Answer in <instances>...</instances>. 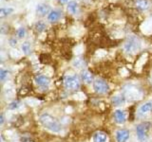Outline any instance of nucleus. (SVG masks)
I'll use <instances>...</instances> for the list:
<instances>
[{"instance_id": "1", "label": "nucleus", "mask_w": 152, "mask_h": 142, "mask_svg": "<svg viewBox=\"0 0 152 142\" xmlns=\"http://www.w3.org/2000/svg\"><path fill=\"white\" fill-rule=\"evenodd\" d=\"M40 122L45 128H47L48 130H50L51 132L58 133L62 129L60 122L55 117L50 115V114H43V115H41Z\"/></svg>"}, {"instance_id": "2", "label": "nucleus", "mask_w": 152, "mask_h": 142, "mask_svg": "<svg viewBox=\"0 0 152 142\" xmlns=\"http://www.w3.org/2000/svg\"><path fill=\"white\" fill-rule=\"evenodd\" d=\"M141 49V42L139 40V38H137L136 36H131L126 40V42L124 45V49L126 53L129 54H134L138 50H140Z\"/></svg>"}, {"instance_id": "3", "label": "nucleus", "mask_w": 152, "mask_h": 142, "mask_svg": "<svg viewBox=\"0 0 152 142\" xmlns=\"http://www.w3.org/2000/svg\"><path fill=\"white\" fill-rule=\"evenodd\" d=\"M151 124L149 122H144L141 123L137 126L136 128V133H137V136L138 139L140 141H145L147 139V136H148V131L150 129Z\"/></svg>"}, {"instance_id": "4", "label": "nucleus", "mask_w": 152, "mask_h": 142, "mask_svg": "<svg viewBox=\"0 0 152 142\" xmlns=\"http://www.w3.org/2000/svg\"><path fill=\"white\" fill-rule=\"evenodd\" d=\"M64 85L68 90L73 91V90L79 89L80 83H79V80H78L76 76L69 75V76H66L65 79H64Z\"/></svg>"}, {"instance_id": "5", "label": "nucleus", "mask_w": 152, "mask_h": 142, "mask_svg": "<svg viewBox=\"0 0 152 142\" xmlns=\"http://www.w3.org/2000/svg\"><path fill=\"white\" fill-rule=\"evenodd\" d=\"M93 89L95 92H97L99 94H106L108 92L109 86L106 80L98 79L93 82Z\"/></svg>"}, {"instance_id": "6", "label": "nucleus", "mask_w": 152, "mask_h": 142, "mask_svg": "<svg viewBox=\"0 0 152 142\" xmlns=\"http://www.w3.org/2000/svg\"><path fill=\"white\" fill-rule=\"evenodd\" d=\"M128 138H129V131L121 129L116 132V139L118 142H126Z\"/></svg>"}, {"instance_id": "7", "label": "nucleus", "mask_w": 152, "mask_h": 142, "mask_svg": "<svg viewBox=\"0 0 152 142\" xmlns=\"http://www.w3.org/2000/svg\"><path fill=\"white\" fill-rule=\"evenodd\" d=\"M50 11V7L48 4H39L36 7V13L40 16H45Z\"/></svg>"}, {"instance_id": "8", "label": "nucleus", "mask_w": 152, "mask_h": 142, "mask_svg": "<svg viewBox=\"0 0 152 142\" xmlns=\"http://www.w3.org/2000/svg\"><path fill=\"white\" fill-rule=\"evenodd\" d=\"M114 118L118 124H124L126 120V114L123 110H116L114 112Z\"/></svg>"}, {"instance_id": "9", "label": "nucleus", "mask_w": 152, "mask_h": 142, "mask_svg": "<svg viewBox=\"0 0 152 142\" xmlns=\"http://www.w3.org/2000/svg\"><path fill=\"white\" fill-rule=\"evenodd\" d=\"M35 83L40 87H47L50 84V79L44 75H39L35 78Z\"/></svg>"}, {"instance_id": "10", "label": "nucleus", "mask_w": 152, "mask_h": 142, "mask_svg": "<svg viewBox=\"0 0 152 142\" xmlns=\"http://www.w3.org/2000/svg\"><path fill=\"white\" fill-rule=\"evenodd\" d=\"M61 15H62V12L60 11H58V9H53V11H51L49 13L48 19H49V21L50 22H56L60 19Z\"/></svg>"}, {"instance_id": "11", "label": "nucleus", "mask_w": 152, "mask_h": 142, "mask_svg": "<svg viewBox=\"0 0 152 142\" xmlns=\"http://www.w3.org/2000/svg\"><path fill=\"white\" fill-rule=\"evenodd\" d=\"M135 6L141 11H145L149 8V1L148 0H135Z\"/></svg>"}, {"instance_id": "12", "label": "nucleus", "mask_w": 152, "mask_h": 142, "mask_svg": "<svg viewBox=\"0 0 152 142\" xmlns=\"http://www.w3.org/2000/svg\"><path fill=\"white\" fill-rule=\"evenodd\" d=\"M81 79H82L85 83H90L91 82H93V75L90 73L88 70H83L82 72H81Z\"/></svg>"}, {"instance_id": "13", "label": "nucleus", "mask_w": 152, "mask_h": 142, "mask_svg": "<svg viewBox=\"0 0 152 142\" xmlns=\"http://www.w3.org/2000/svg\"><path fill=\"white\" fill-rule=\"evenodd\" d=\"M107 135L104 132H97L93 135V142H106Z\"/></svg>"}, {"instance_id": "14", "label": "nucleus", "mask_w": 152, "mask_h": 142, "mask_svg": "<svg viewBox=\"0 0 152 142\" xmlns=\"http://www.w3.org/2000/svg\"><path fill=\"white\" fill-rule=\"evenodd\" d=\"M151 110H152V102H150V101L144 103L139 109L140 114H142V115H145V114L149 113Z\"/></svg>"}, {"instance_id": "15", "label": "nucleus", "mask_w": 152, "mask_h": 142, "mask_svg": "<svg viewBox=\"0 0 152 142\" xmlns=\"http://www.w3.org/2000/svg\"><path fill=\"white\" fill-rule=\"evenodd\" d=\"M77 9H78V4L75 1H69L68 4V9L71 13H76L77 12Z\"/></svg>"}, {"instance_id": "16", "label": "nucleus", "mask_w": 152, "mask_h": 142, "mask_svg": "<svg viewBox=\"0 0 152 142\" xmlns=\"http://www.w3.org/2000/svg\"><path fill=\"white\" fill-rule=\"evenodd\" d=\"M125 102V98L123 96H115L112 99V103L114 105H121Z\"/></svg>"}, {"instance_id": "17", "label": "nucleus", "mask_w": 152, "mask_h": 142, "mask_svg": "<svg viewBox=\"0 0 152 142\" xmlns=\"http://www.w3.org/2000/svg\"><path fill=\"white\" fill-rule=\"evenodd\" d=\"M73 65L75 66V67H77V68H82L86 65V63H85V61L83 59L78 58V59H76L73 62Z\"/></svg>"}, {"instance_id": "18", "label": "nucleus", "mask_w": 152, "mask_h": 142, "mask_svg": "<svg viewBox=\"0 0 152 142\" xmlns=\"http://www.w3.org/2000/svg\"><path fill=\"white\" fill-rule=\"evenodd\" d=\"M13 12V9L12 8H2L0 9V17H4L8 15V14L12 13Z\"/></svg>"}, {"instance_id": "19", "label": "nucleus", "mask_w": 152, "mask_h": 142, "mask_svg": "<svg viewBox=\"0 0 152 142\" xmlns=\"http://www.w3.org/2000/svg\"><path fill=\"white\" fill-rule=\"evenodd\" d=\"M22 50L23 52L25 54H30L31 53V45H30V43L28 42H25V43H23V45H22Z\"/></svg>"}, {"instance_id": "20", "label": "nucleus", "mask_w": 152, "mask_h": 142, "mask_svg": "<svg viewBox=\"0 0 152 142\" xmlns=\"http://www.w3.org/2000/svg\"><path fill=\"white\" fill-rule=\"evenodd\" d=\"M35 28H36V30L37 31H39V32H41V31H43L46 28V25H45V23L44 22H38V23H36V25H35Z\"/></svg>"}, {"instance_id": "21", "label": "nucleus", "mask_w": 152, "mask_h": 142, "mask_svg": "<svg viewBox=\"0 0 152 142\" xmlns=\"http://www.w3.org/2000/svg\"><path fill=\"white\" fill-rule=\"evenodd\" d=\"M8 71L7 70H4V69H1L0 70V80H4L5 79H6V77L8 76Z\"/></svg>"}, {"instance_id": "22", "label": "nucleus", "mask_w": 152, "mask_h": 142, "mask_svg": "<svg viewBox=\"0 0 152 142\" xmlns=\"http://www.w3.org/2000/svg\"><path fill=\"white\" fill-rule=\"evenodd\" d=\"M25 33H26L25 28H20L18 30V31H17V35H18L19 38H23L24 36H25Z\"/></svg>"}, {"instance_id": "23", "label": "nucleus", "mask_w": 152, "mask_h": 142, "mask_svg": "<svg viewBox=\"0 0 152 142\" xmlns=\"http://www.w3.org/2000/svg\"><path fill=\"white\" fill-rule=\"evenodd\" d=\"M19 101H13V102H12L11 104L9 105V109H12V110H13V109H15V108H17L18 106H19Z\"/></svg>"}, {"instance_id": "24", "label": "nucleus", "mask_w": 152, "mask_h": 142, "mask_svg": "<svg viewBox=\"0 0 152 142\" xmlns=\"http://www.w3.org/2000/svg\"><path fill=\"white\" fill-rule=\"evenodd\" d=\"M17 44V40L15 39V38H12V39H10V45H11L12 46H15Z\"/></svg>"}, {"instance_id": "25", "label": "nucleus", "mask_w": 152, "mask_h": 142, "mask_svg": "<svg viewBox=\"0 0 152 142\" xmlns=\"http://www.w3.org/2000/svg\"><path fill=\"white\" fill-rule=\"evenodd\" d=\"M3 122H4V117H3V115L1 116V124H3Z\"/></svg>"}, {"instance_id": "26", "label": "nucleus", "mask_w": 152, "mask_h": 142, "mask_svg": "<svg viewBox=\"0 0 152 142\" xmlns=\"http://www.w3.org/2000/svg\"><path fill=\"white\" fill-rule=\"evenodd\" d=\"M60 1H61V2H66L68 0H60Z\"/></svg>"}]
</instances>
